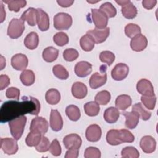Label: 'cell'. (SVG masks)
I'll return each instance as SVG.
<instances>
[{
    "instance_id": "cell-1",
    "label": "cell",
    "mask_w": 158,
    "mask_h": 158,
    "mask_svg": "<svg viewBox=\"0 0 158 158\" xmlns=\"http://www.w3.org/2000/svg\"><path fill=\"white\" fill-rule=\"evenodd\" d=\"M22 101H8L0 108V122L5 123L27 114L38 115L40 110L39 101L32 96H23Z\"/></svg>"
},
{
    "instance_id": "cell-2",
    "label": "cell",
    "mask_w": 158,
    "mask_h": 158,
    "mask_svg": "<svg viewBox=\"0 0 158 158\" xmlns=\"http://www.w3.org/2000/svg\"><path fill=\"white\" fill-rule=\"evenodd\" d=\"M134 140V135L127 129L110 130L106 135V141L112 146L118 145L123 143H133Z\"/></svg>"
},
{
    "instance_id": "cell-3",
    "label": "cell",
    "mask_w": 158,
    "mask_h": 158,
    "mask_svg": "<svg viewBox=\"0 0 158 158\" xmlns=\"http://www.w3.org/2000/svg\"><path fill=\"white\" fill-rule=\"evenodd\" d=\"M26 122L27 117L24 115H22L9 122L10 133L15 139L19 140L21 138Z\"/></svg>"
},
{
    "instance_id": "cell-4",
    "label": "cell",
    "mask_w": 158,
    "mask_h": 158,
    "mask_svg": "<svg viewBox=\"0 0 158 158\" xmlns=\"http://www.w3.org/2000/svg\"><path fill=\"white\" fill-rule=\"evenodd\" d=\"M54 27L58 30H67L72 24V18L70 15L65 12L56 14L53 19Z\"/></svg>"
},
{
    "instance_id": "cell-5",
    "label": "cell",
    "mask_w": 158,
    "mask_h": 158,
    "mask_svg": "<svg viewBox=\"0 0 158 158\" xmlns=\"http://www.w3.org/2000/svg\"><path fill=\"white\" fill-rule=\"evenodd\" d=\"M25 30L24 22L21 19L14 18L10 22L7 28V35L12 39L19 38Z\"/></svg>"
},
{
    "instance_id": "cell-6",
    "label": "cell",
    "mask_w": 158,
    "mask_h": 158,
    "mask_svg": "<svg viewBox=\"0 0 158 158\" xmlns=\"http://www.w3.org/2000/svg\"><path fill=\"white\" fill-rule=\"evenodd\" d=\"M91 16L96 28L104 29L106 28L108 23V17L102 11L98 9H91Z\"/></svg>"
},
{
    "instance_id": "cell-7",
    "label": "cell",
    "mask_w": 158,
    "mask_h": 158,
    "mask_svg": "<svg viewBox=\"0 0 158 158\" xmlns=\"http://www.w3.org/2000/svg\"><path fill=\"white\" fill-rule=\"evenodd\" d=\"M48 121L42 117H36L32 119L30 127V131H36L41 135L45 134L48 130Z\"/></svg>"
},
{
    "instance_id": "cell-8",
    "label": "cell",
    "mask_w": 158,
    "mask_h": 158,
    "mask_svg": "<svg viewBox=\"0 0 158 158\" xmlns=\"http://www.w3.org/2000/svg\"><path fill=\"white\" fill-rule=\"evenodd\" d=\"M1 148L4 152L8 155H12L18 151L17 140L10 138H1L0 141Z\"/></svg>"
},
{
    "instance_id": "cell-9",
    "label": "cell",
    "mask_w": 158,
    "mask_h": 158,
    "mask_svg": "<svg viewBox=\"0 0 158 158\" xmlns=\"http://www.w3.org/2000/svg\"><path fill=\"white\" fill-rule=\"evenodd\" d=\"M110 33V28L106 27L104 29L94 28L87 31L86 34L90 35L95 43H101L106 41Z\"/></svg>"
},
{
    "instance_id": "cell-10",
    "label": "cell",
    "mask_w": 158,
    "mask_h": 158,
    "mask_svg": "<svg viewBox=\"0 0 158 158\" xmlns=\"http://www.w3.org/2000/svg\"><path fill=\"white\" fill-rule=\"evenodd\" d=\"M129 72L128 66L124 63H118L111 71L112 78L116 81H121L125 79Z\"/></svg>"
},
{
    "instance_id": "cell-11",
    "label": "cell",
    "mask_w": 158,
    "mask_h": 158,
    "mask_svg": "<svg viewBox=\"0 0 158 158\" xmlns=\"http://www.w3.org/2000/svg\"><path fill=\"white\" fill-rule=\"evenodd\" d=\"M136 89L138 92L142 96H151L155 95L153 85L147 79L143 78L139 80L136 85Z\"/></svg>"
},
{
    "instance_id": "cell-12",
    "label": "cell",
    "mask_w": 158,
    "mask_h": 158,
    "mask_svg": "<svg viewBox=\"0 0 158 158\" xmlns=\"http://www.w3.org/2000/svg\"><path fill=\"white\" fill-rule=\"evenodd\" d=\"M106 81L107 73L105 70L102 73L96 72L93 73L89 80V85L92 89H95L103 86L106 83Z\"/></svg>"
},
{
    "instance_id": "cell-13",
    "label": "cell",
    "mask_w": 158,
    "mask_h": 158,
    "mask_svg": "<svg viewBox=\"0 0 158 158\" xmlns=\"http://www.w3.org/2000/svg\"><path fill=\"white\" fill-rule=\"evenodd\" d=\"M36 23L38 28L44 31L49 28V18L48 14L43 9L38 8L36 9Z\"/></svg>"
},
{
    "instance_id": "cell-14",
    "label": "cell",
    "mask_w": 158,
    "mask_h": 158,
    "mask_svg": "<svg viewBox=\"0 0 158 158\" xmlns=\"http://www.w3.org/2000/svg\"><path fill=\"white\" fill-rule=\"evenodd\" d=\"M148 45V40L146 37L142 35L139 34L133 37L130 41L131 48L136 52L143 51Z\"/></svg>"
},
{
    "instance_id": "cell-15",
    "label": "cell",
    "mask_w": 158,
    "mask_h": 158,
    "mask_svg": "<svg viewBox=\"0 0 158 158\" xmlns=\"http://www.w3.org/2000/svg\"><path fill=\"white\" fill-rule=\"evenodd\" d=\"M82 140L81 137L75 133L67 135L63 139V144L67 149L71 148L79 149Z\"/></svg>"
},
{
    "instance_id": "cell-16",
    "label": "cell",
    "mask_w": 158,
    "mask_h": 158,
    "mask_svg": "<svg viewBox=\"0 0 158 158\" xmlns=\"http://www.w3.org/2000/svg\"><path fill=\"white\" fill-rule=\"evenodd\" d=\"M28 60L25 54L19 53L11 58V65L17 70H24L28 66Z\"/></svg>"
},
{
    "instance_id": "cell-17",
    "label": "cell",
    "mask_w": 158,
    "mask_h": 158,
    "mask_svg": "<svg viewBox=\"0 0 158 158\" xmlns=\"http://www.w3.org/2000/svg\"><path fill=\"white\" fill-rule=\"evenodd\" d=\"M101 128L96 124L90 125L86 130V138L89 142H97L101 137Z\"/></svg>"
},
{
    "instance_id": "cell-18",
    "label": "cell",
    "mask_w": 158,
    "mask_h": 158,
    "mask_svg": "<svg viewBox=\"0 0 158 158\" xmlns=\"http://www.w3.org/2000/svg\"><path fill=\"white\" fill-rule=\"evenodd\" d=\"M50 127L54 131H59L63 127V120L57 110L52 109L50 114Z\"/></svg>"
},
{
    "instance_id": "cell-19",
    "label": "cell",
    "mask_w": 158,
    "mask_h": 158,
    "mask_svg": "<svg viewBox=\"0 0 158 158\" xmlns=\"http://www.w3.org/2000/svg\"><path fill=\"white\" fill-rule=\"evenodd\" d=\"M140 147L143 152L147 154L153 152L156 148V141L151 136L146 135L140 140Z\"/></svg>"
},
{
    "instance_id": "cell-20",
    "label": "cell",
    "mask_w": 158,
    "mask_h": 158,
    "mask_svg": "<svg viewBox=\"0 0 158 158\" xmlns=\"http://www.w3.org/2000/svg\"><path fill=\"white\" fill-rule=\"evenodd\" d=\"M75 73L79 77H86L92 72V65L87 61H80L75 66Z\"/></svg>"
},
{
    "instance_id": "cell-21",
    "label": "cell",
    "mask_w": 158,
    "mask_h": 158,
    "mask_svg": "<svg viewBox=\"0 0 158 158\" xmlns=\"http://www.w3.org/2000/svg\"><path fill=\"white\" fill-rule=\"evenodd\" d=\"M125 117V126L129 129H134L139 122V115L135 111H123L121 113Z\"/></svg>"
},
{
    "instance_id": "cell-22",
    "label": "cell",
    "mask_w": 158,
    "mask_h": 158,
    "mask_svg": "<svg viewBox=\"0 0 158 158\" xmlns=\"http://www.w3.org/2000/svg\"><path fill=\"white\" fill-rule=\"evenodd\" d=\"M72 94L77 99H83L87 95L88 89L86 86L82 82H75L72 86Z\"/></svg>"
},
{
    "instance_id": "cell-23",
    "label": "cell",
    "mask_w": 158,
    "mask_h": 158,
    "mask_svg": "<svg viewBox=\"0 0 158 158\" xmlns=\"http://www.w3.org/2000/svg\"><path fill=\"white\" fill-rule=\"evenodd\" d=\"M121 11L123 16L128 19L135 18L138 13L136 7L130 0H127L126 3L122 6Z\"/></svg>"
},
{
    "instance_id": "cell-24",
    "label": "cell",
    "mask_w": 158,
    "mask_h": 158,
    "mask_svg": "<svg viewBox=\"0 0 158 158\" xmlns=\"http://www.w3.org/2000/svg\"><path fill=\"white\" fill-rule=\"evenodd\" d=\"M20 19L24 22L27 21L30 26H35L36 23V9L29 7L21 15Z\"/></svg>"
},
{
    "instance_id": "cell-25",
    "label": "cell",
    "mask_w": 158,
    "mask_h": 158,
    "mask_svg": "<svg viewBox=\"0 0 158 158\" xmlns=\"http://www.w3.org/2000/svg\"><path fill=\"white\" fill-rule=\"evenodd\" d=\"M120 116V112L117 108L110 107L106 109L104 112V118L109 123H115Z\"/></svg>"
},
{
    "instance_id": "cell-26",
    "label": "cell",
    "mask_w": 158,
    "mask_h": 158,
    "mask_svg": "<svg viewBox=\"0 0 158 158\" xmlns=\"http://www.w3.org/2000/svg\"><path fill=\"white\" fill-rule=\"evenodd\" d=\"M39 38L38 34L35 31L29 33L24 39V44L29 49H35L38 47Z\"/></svg>"
},
{
    "instance_id": "cell-27",
    "label": "cell",
    "mask_w": 158,
    "mask_h": 158,
    "mask_svg": "<svg viewBox=\"0 0 158 158\" xmlns=\"http://www.w3.org/2000/svg\"><path fill=\"white\" fill-rule=\"evenodd\" d=\"M132 103L131 97L127 94H121L115 99V106L117 109L125 110L129 107Z\"/></svg>"
},
{
    "instance_id": "cell-28",
    "label": "cell",
    "mask_w": 158,
    "mask_h": 158,
    "mask_svg": "<svg viewBox=\"0 0 158 158\" xmlns=\"http://www.w3.org/2000/svg\"><path fill=\"white\" fill-rule=\"evenodd\" d=\"M59 55V51L52 46L46 48L42 53L43 59L47 62H52L56 60Z\"/></svg>"
},
{
    "instance_id": "cell-29",
    "label": "cell",
    "mask_w": 158,
    "mask_h": 158,
    "mask_svg": "<svg viewBox=\"0 0 158 158\" xmlns=\"http://www.w3.org/2000/svg\"><path fill=\"white\" fill-rule=\"evenodd\" d=\"M45 99L46 102L51 105L57 104L60 100V94L59 91L55 89H49L45 94Z\"/></svg>"
},
{
    "instance_id": "cell-30",
    "label": "cell",
    "mask_w": 158,
    "mask_h": 158,
    "mask_svg": "<svg viewBox=\"0 0 158 158\" xmlns=\"http://www.w3.org/2000/svg\"><path fill=\"white\" fill-rule=\"evenodd\" d=\"M21 82L25 86H30L35 81V75L34 72L31 70H24L20 75Z\"/></svg>"
},
{
    "instance_id": "cell-31",
    "label": "cell",
    "mask_w": 158,
    "mask_h": 158,
    "mask_svg": "<svg viewBox=\"0 0 158 158\" xmlns=\"http://www.w3.org/2000/svg\"><path fill=\"white\" fill-rule=\"evenodd\" d=\"M94 41L93 38L88 35L86 34L83 35L80 40V44L81 49L85 51H91L94 47Z\"/></svg>"
},
{
    "instance_id": "cell-32",
    "label": "cell",
    "mask_w": 158,
    "mask_h": 158,
    "mask_svg": "<svg viewBox=\"0 0 158 158\" xmlns=\"http://www.w3.org/2000/svg\"><path fill=\"white\" fill-rule=\"evenodd\" d=\"M84 110L85 114L89 117L96 116L100 110L99 104L95 101H89L85 104Z\"/></svg>"
},
{
    "instance_id": "cell-33",
    "label": "cell",
    "mask_w": 158,
    "mask_h": 158,
    "mask_svg": "<svg viewBox=\"0 0 158 158\" xmlns=\"http://www.w3.org/2000/svg\"><path fill=\"white\" fill-rule=\"evenodd\" d=\"M65 114L68 118L72 121H77L81 116L79 108L75 105H69L65 109Z\"/></svg>"
},
{
    "instance_id": "cell-34",
    "label": "cell",
    "mask_w": 158,
    "mask_h": 158,
    "mask_svg": "<svg viewBox=\"0 0 158 158\" xmlns=\"http://www.w3.org/2000/svg\"><path fill=\"white\" fill-rule=\"evenodd\" d=\"M42 135L40 133L30 131L25 139V143L28 146L33 147L36 146L40 141Z\"/></svg>"
},
{
    "instance_id": "cell-35",
    "label": "cell",
    "mask_w": 158,
    "mask_h": 158,
    "mask_svg": "<svg viewBox=\"0 0 158 158\" xmlns=\"http://www.w3.org/2000/svg\"><path fill=\"white\" fill-rule=\"evenodd\" d=\"M2 1L7 4L9 10L15 12H19L21 8L24 7L27 4V1L25 0H2Z\"/></svg>"
},
{
    "instance_id": "cell-36",
    "label": "cell",
    "mask_w": 158,
    "mask_h": 158,
    "mask_svg": "<svg viewBox=\"0 0 158 158\" xmlns=\"http://www.w3.org/2000/svg\"><path fill=\"white\" fill-rule=\"evenodd\" d=\"M132 110L135 111L138 114L139 117L143 120H148L151 116V113L146 110L140 102L135 104L132 107Z\"/></svg>"
},
{
    "instance_id": "cell-37",
    "label": "cell",
    "mask_w": 158,
    "mask_h": 158,
    "mask_svg": "<svg viewBox=\"0 0 158 158\" xmlns=\"http://www.w3.org/2000/svg\"><path fill=\"white\" fill-rule=\"evenodd\" d=\"M110 94L107 90H103L98 92L95 96L94 99L99 105H106L110 100Z\"/></svg>"
},
{
    "instance_id": "cell-38",
    "label": "cell",
    "mask_w": 158,
    "mask_h": 158,
    "mask_svg": "<svg viewBox=\"0 0 158 158\" xmlns=\"http://www.w3.org/2000/svg\"><path fill=\"white\" fill-rule=\"evenodd\" d=\"M99 9L102 11L108 18H112L115 16L117 14V10L115 7L109 2H106L102 4Z\"/></svg>"
},
{
    "instance_id": "cell-39",
    "label": "cell",
    "mask_w": 158,
    "mask_h": 158,
    "mask_svg": "<svg viewBox=\"0 0 158 158\" xmlns=\"http://www.w3.org/2000/svg\"><path fill=\"white\" fill-rule=\"evenodd\" d=\"M141 30L139 26L135 23H128L125 27V35L130 38H132L135 36L141 34Z\"/></svg>"
},
{
    "instance_id": "cell-40",
    "label": "cell",
    "mask_w": 158,
    "mask_h": 158,
    "mask_svg": "<svg viewBox=\"0 0 158 158\" xmlns=\"http://www.w3.org/2000/svg\"><path fill=\"white\" fill-rule=\"evenodd\" d=\"M52 72L54 75L60 80H66L69 77V72L62 65L57 64L53 67Z\"/></svg>"
},
{
    "instance_id": "cell-41",
    "label": "cell",
    "mask_w": 158,
    "mask_h": 158,
    "mask_svg": "<svg viewBox=\"0 0 158 158\" xmlns=\"http://www.w3.org/2000/svg\"><path fill=\"white\" fill-rule=\"evenodd\" d=\"M69 37L64 32H58L53 36V41L56 45L59 46H64L69 43Z\"/></svg>"
},
{
    "instance_id": "cell-42",
    "label": "cell",
    "mask_w": 158,
    "mask_h": 158,
    "mask_svg": "<svg viewBox=\"0 0 158 158\" xmlns=\"http://www.w3.org/2000/svg\"><path fill=\"white\" fill-rule=\"evenodd\" d=\"M122 157L138 158L139 156V151L133 146H127L124 148L121 151Z\"/></svg>"
},
{
    "instance_id": "cell-43",
    "label": "cell",
    "mask_w": 158,
    "mask_h": 158,
    "mask_svg": "<svg viewBox=\"0 0 158 158\" xmlns=\"http://www.w3.org/2000/svg\"><path fill=\"white\" fill-rule=\"evenodd\" d=\"M115 55L113 52L109 51H104L101 52L99 54V59L100 60L107 64V65L110 66L115 60Z\"/></svg>"
},
{
    "instance_id": "cell-44",
    "label": "cell",
    "mask_w": 158,
    "mask_h": 158,
    "mask_svg": "<svg viewBox=\"0 0 158 158\" xmlns=\"http://www.w3.org/2000/svg\"><path fill=\"white\" fill-rule=\"evenodd\" d=\"M141 101L143 105L149 110L154 109L156 103V96L155 95L151 96H142L141 97Z\"/></svg>"
},
{
    "instance_id": "cell-45",
    "label": "cell",
    "mask_w": 158,
    "mask_h": 158,
    "mask_svg": "<svg viewBox=\"0 0 158 158\" xmlns=\"http://www.w3.org/2000/svg\"><path fill=\"white\" fill-rule=\"evenodd\" d=\"M78 56V52L73 48H67L63 52V57L68 62H72L76 60Z\"/></svg>"
},
{
    "instance_id": "cell-46",
    "label": "cell",
    "mask_w": 158,
    "mask_h": 158,
    "mask_svg": "<svg viewBox=\"0 0 158 158\" xmlns=\"http://www.w3.org/2000/svg\"><path fill=\"white\" fill-rule=\"evenodd\" d=\"M50 145L51 144L48 138L44 136H42L40 143L35 146V149L40 152H44L49 151Z\"/></svg>"
},
{
    "instance_id": "cell-47",
    "label": "cell",
    "mask_w": 158,
    "mask_h": 158,
    "mask_svg": "<svg viewBox=\"0 0 158 158\" xmlns=\"http://www.w3.org/2000/svg\"><path fill=\"white\" fill-rule=\"evenodd\" d=\"M101 156L100 150L96 147H88L85 151L84 157L85 158H100Z\"/></svg>"
},
{
    "instance_id": "cell-48",
    "label": "cell",
    "mask_w": 158,
    "mask_h": 158,
    "mask_svg": "<svg viewBox=\"0 0 158 158\" xmlns=\"http://www.w3.org/2000/svg\"><path fill=\"white\" fill-rule=\"evenodd\" d=\"M49 151L54 156H59L61 154V146L57 139H54V140H52V143H51Z\"/></svg>"
},
{
    "instance_id": "cell-49",
    "label": "cell",
    "mask_w": 158,
    "mask_h": 158,
    "mask_svg": "<svg viewBox=\"0 0 158 158\" xmlns=\"http://www.w3.org/2000/svg\"><path fill=\"white\" fill-rule=\"evenodd\" d=\"M20 90L15 87H10L7 89L6 92V96L7 98L15 99L18 101L20 97Z\"/></svg>"
},
{
    "instance_id": "cell-50",
    "label": "cell",
    "mask_w": 158,
    "mask_h": 158,
    "mask_svg": "<svg viewBox=\"0 0 158 158\" xmlns=\"http://www.w3.org/2000/svg\"><path fill=\"white\" fill-rule=\"evenodd\" d=\"M10 84V79L6 75H0V89L3 90Z\"/></svg>"
},
{
    "instance_id": "cell-51",
    "label": "cell",
    "mask_w": 158,
    "mask_h": 158,
    "mask_svg": "<svg viewBox=\"0 0 158 158\" xmlns=\"http://www.w3.org/2000/svg\"><path fill=\"white\" fill-rule=\"evenodd\" d=\"M79 149L71 148L69 149L65 153V158H77L78 156Z\"/></svg>"
},
{
    "instance_id": "cell-52",
    "label": "cell",
    "mask_w": 158,
    "mask_h": 158,
    "mask_svg": "<svg viewBox=\"0 0 158 158\" xmlns=\"http://www.w3.org/2000/svg\"><path fill=\"white\" fill-rule=\"evenodd\" d=\"M157 4L156 0H143L142 1L143 6L146 9H152Z\"/></svg>"
},
{
    "instance_id": "cell-53",
    "label": "cell",
    "mask_w": 158,
    "mask_h": 158,
    "mask_svg": "<svg viewBox=\"0 0 158 158\" xmlns=\"http://www.w3.org/2000/svg\"><path fill=\"white\" fill-rule=\"evenodd\" d=\"M57 2L61 7H70V6H72L73 4V3L74 2V1H71V0H59V1L57 0Z\"/></svg>"
},
{
    "instance_id": "cell-54",
    "label": "cell",
    "mask_w": 158,
    "mask_h": 158,
    "mask_svg": "<svg viewBox=\"0 0 158 158\" xmlns=\"http://www.w3.org/2000/svg\"><path fill=\"white\" fill-rule=\"evenodd\" d=\"M1 4V23H2L6 17V11L4 9V5L2 3V1L0 2Z\"/></svg>"
}]
</instances>
